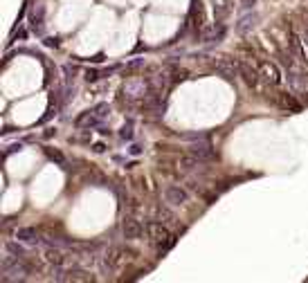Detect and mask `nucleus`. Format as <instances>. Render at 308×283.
<instances>
[{
	"instance_id": "f257e3e1",
	"label": "nucleus",
	"mask_w": 308,
	"mask_h": 283,
	"mask_svg": "<svg viewBox=\"0 0 308 283\" xmlns=\"http://www.w3.org/2000/svg\"><path fill=\"white\" fill-rule=\"evenodd\" d=\"M146 236H149V241H151L160 252H167V249L173 245V236H171L169 227L162 225V223H155V220L146 223Z\"/></svg>"
},
{
	"instance_id": "f03ea898",
	"label": "nucleus",
	"mask_w": 308,
	"mask_h": 283,
	"mask_svg": "<svg viewBox=\"0 0 308 283\" xmlns=\"http://www.w3.org/2000/svg\"><path fill=\"white\" fill-rule=\"evenodd\" d=\"M146 225H142L137 218H124L122 223V234L126 241H137V238L144 236Z\"/></svg>"
},
{
	"instance_id": "7ed1b4c3",
	"label": "nucleus",
	"mask_w": 308,
	"mask_h": 283,
	"mask_svg": "<svg viewBox=\"0 0 308 283\" xmlns=\"http://www.w3.org/2000/svg\"><path fill=\"white\" fill-rule=\"evenodd\" d=\"M126 249H122V247H111L108 252H106V256H104V267L108 272H115L117 267L122 265L124 261H126Z\"/></svg>"
},
{
	"instance_id": "20e7f679",
	"label": "nucleus",
	"mask_w": 308,
	"mask_h": 283,
	"mask_svg": "<svg viewBox=\"0 0 308 283\" xmlns=\"http://www.w3.org/2000/svg\"><path fill=\"white\" fill-rule=\"evenodd\" d=\"M164 200L169 202V205H187L189 202V193H187L182 187H178V185H169L167 189H164Z\"/></svg>"
},
{
	"instance_id": "39448f33",
	"label": "nucleus",
	"mask_w": 308,
	"mask_h": 283,
	"mask_svg": "<svg viewBox=\"0 0 308 283\" xmlns=\"http://www.w3.org/2000/svg\"><path fill=\"white\" fill-rule=\"evenodd\" d=\"M259 72H261L263 81H268L270 86H279V83H281L279 68H277L274 63H270V61H261V63H259Z\"/></svg>"
},
{
	"instance_id": "423d86ee",
	"label": "nucleus",
	"mask_w": 308,
	"mask_h": 283,
	"mask_svg": "<svg viewBox=\"0 0 308 283\" xmlns=\"http://www.w3.org/2000/svg\"><path fill=\"white\" fill-rule=\"evenodd\" d=\"M43 259H45L52 267H63L70 256H68V252H63V249H58V247H47Z\"/></svg>"
},
{
	"instance_id": "0eeeda50",
	"label": "nucleus",
	"mask_w": 308,
	"mask_h": 283,
	"mask_svg": "<svg viewBox=\"0 0 308 283\" xmlns=\"http://www.w3.org/2000/svg\"><path fill=\"white\" fill-rule=\"evenodd\" d=\"M214 70L223 76V79L234 81V79H236V72H238V65L234 63V61H227V58H221V61H216V63H214Z\"/></svg>"
},
{
	"instance_id": "6e6552de",
	"label": "nucleus",
	"mask_w": 308,
	"mask_h": 283,
	"mask_svg": "<svg viewBox=\"0 0 308 283\" xmlns=\"http://www.w3.org/2000/svg\"><path fill=\"white\" fill-rule=\"evenodd\" d=\"M238 72H241V76H243V81L248 83L250 88H259V83H261V72L254 68H250L248 63H238Z\"/></svg>"
},
{
	"instance_id": "1a4fd4ad",
	"label": "nucleus",
	"mask_w": 308,
	"mask_h": 283,
	"mask_svg": "<svg viewBox=\"0 0 308 283\" xmlns=\"http://www.w3.org/2000/svg\"><path fill=\"white\" fill-rule=\"evenodd\" d=\"M14 238L20 243H36L38 241V234H36L34 227H18V229L14 231Z\"/></svg>"
},
{
	"instance_id": "9d476101",
	"label": "nucleus",
	"mask_w": 308,
	"mask_h": 283,
	"mask_svg": "<svg viewBox=\"0 0 308 283\" xmlns=\"http://www.w3.org/2000/svg\"><path fill=\"white\" fill-rule=\"evenodd\" d=\"M203 162H205L203 157L193 155V153H187V155H182V157H180V162H178V164H180L182 171H193V169H198L200 164H203Z\"/></svg>"
},
{
	"instance_id": "9b49d317",
	"label": "nucleus",
	"mask_w": 308,
	"mask_h": 283,
	"mask_svg": "<svg viewBox=\"0 0 308 283\" xmlns=\"http://www.w3.org/2000/svg\"><path fill=\"white\" fill-rule=\"evenodd\" d=\"M254 25H256V14H248L236 23V32L238 34H248L250 29H254Z\"/></svg>"
},
{
	"instance_id": "f8f14e48",
	"label": "nucleus",
	"mask_w": 308,
	"mask_h": 283,
	"mask_svg": "<svg viewBox=\"0 0 308 283\" xmlns=\"http://www.w3.org/2000/svg\"><path fill=\"white\" fill-rule=\"evenodd\" d=\"M144 90H146L144 81H131V83L124 86V93H126L128 97H140V94H144Z\"/></svg>"
},
{
	"instance_id": "ddd939ff",
	"label": "nucleus",
	"mask_w": 308,
	"mask_h": 283,
	"mask_svg": "<svg viewBox=\"0 0 308 283\" xmlns=\"http://www.w3.org/2000/svg\"><path fill=\"white\" fill-rule=\"evenodd\" d=\"M189 153H193V155H198V157H203V160H212V157H214V151H212V146L207 144V142H205V144H193Z\"/></svg>"
},
{
	"instance_id": "4468645a",
	"label": "nucleus",
	"mask_w": 308,
	"mask_h": 283,
	"mask_svg": "<svg viewBox=\"0 0 308 283\" xmlns=\"http://www.w3.org/2000/svg\"><path fill=\"white\" fill-rule=\"evenodd\" d=\"M68 281H93V274L83 267H72V270H68Z\"/></svg>"
},
{
	"instance_id": "2eb2a0df",
	"label": "nucleus",
	"mask_w": 308,
	"mask_h": 283,
	"mask_svg": "<svg viewBox=\"0 0 308 283\" xmlns=\"http://www.w3.org/2000/svg\"><path fill=\"white\" fill-rule=\"evenodd\" d=\"M288 83H290L292 90H297V93H299V90L306 86V76L299 75V72H290V75H288Z\"/></svg>"
},
{
	"instance_id": "dca6fc26",
	"label": "nucleus",
	"mask_w": 308,
	"mask_h": 283,
	"mask_svg": "<svg viewBox=\"0 0 308 283\" xmlns=\"http://www.w3.org/2000/svg\"><path fill=\"white\" fill-rule=\"evenodd\" d=\"M7 252L9 254H14L16 259H25V254H27V249L20 245V241H14V243H7Z\"/></svg>"
},
{
	"instance_id": "f3484780",
	"label": "nucleus",
	"mask_w": 308,
	"mask_h": 283,
	"mask_svg": "<svg viewBox=\"0 0 308 283\" xmlns=\"http://www.w3.org/2000/svg\"><path fill=\"white\" fill-rule=\"evenodd\" d=\"M290 47H292V54L295 57H299V58H304V47H302V40L297 38L295 34L290 36Z\"/></svg>"
},
{
	"instance_id": "a211bd4d",
	"label": "nucleus",
	"mask_w": 308,
	"mask_h": 283,
	"mask_svg": "<svg viewBox=\"0 0 308 283\" xmlns=\"http://www.w3.org/2000/svg\"><path fill=\"white\" fill-rule=\"evenodd\" d=\"M157 218H160V220L164 218V223H173V220H175V216L171 214V211H169L167 207H157Z\"/></svg>"
},
{
	"instance_id": "6ab92c4d",
	"label": "nucleus",
	"mask_w": 308,
	"mask_h": 283,
	"mask_svg": "<svg viewBox=\"0 0 308 283\" xmlns=\"http://www.w3.org/2000/svg\"><path fill=\"white\" fill-rule=\"evenodd\" d=\"M47 157H50V160H54V162H57V164H61V167H63V164H65V157L61 155V153H58V151H52V149H47Z\"/></svg>"
},
{
	"instance_id": "aec40b11",
	"label": "nucleus",
	"mask_w": 308,
	"mask_h": 283,
	"mask_svg": "<svg viewBox=\"0 0 308 283\" xmlns=\"http://www.w3.org/2000/svg\"><path fill=\"white\" fill-rule=\"evenodd\" d=\"M254 5H256V0H241V7L243 9H252Z\"/></svg>"
},
{
	"instance_id": "412c9836",
	"label": "nucleus",
	"mask_w": 308,
	"mask_h": 283,
	"mask_svg": "<svg viewBox=\"0 0 308 283\" xmlns=\"http://www.w3.org/2000/svg\"><path fill=\"white\" fill-rule=\"evenodd\" d=\"M306 40H308V29H306Z\"/></svg>"
}]
</instances>
